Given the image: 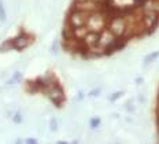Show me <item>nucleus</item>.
<instances>
[{
	"instance_id": "f257e3e1",
	"label": "nucleus",
	"mask_w": 159,
	"mask_h": 144,
	"mask_svg": "<svg viewBox=\"0 0 159 144\" xmlns=\"http://www.w3.org/2000/svg\"><path fill=\"white\" fill-rule=\"evenodd\" d=\"M70 25L73 29H80L84 26V23L87 22V12L81 11V10H77V11H73L70 14Z\"/></svg>"
},
{
	"instance_id": "f03ea898",
	"label": "nucleus",
	"mask_w": 159,
	"mask_h": 144,
	"mask_svg": "<svg viewBox=\"0 0 159 144\" xmlns=\"http://www.w3.org/2000/svg\"><path fill=\"white\" fill-rule=\"evenodd\" d=\"M48 96H49V99H51L56 106H61L62 102H63V99H65L63 92H62V89L59 88L56 84L51 86V89H49V92H48Z\"/></svg>"
},
{
	"instance_id": "7ed1b4c3",
	"label": "nucleus",
	"mask_w": 159,
	"mask_h": 144,
	"mask_svg": "<svg viewBox=\"0 0 159 144\" xmlns=\"http://www.w3.org/2000/svg\"><path fill=\"white\" fill-rule=\"evenodd\" d=\"M11 43H12V48L21 51V49H24L28 47L29 40H28V37H25V36H18V37H15Z\"/></svg>"
},
{
	"instance_id": "20e7f679",
	"label": "nucleus",
	"mask_w": 159,
	"mask_h": 144,
	"mask_svg": "<svg viewBox=\"0 0 159 144\" xmlns=\"http://www.w3.org/2000/svg\"><path fill=\"white\" fill-rule=\"evenodd\" d=\"M158 56H159V51H155V52L150 53V55H147V56H145V59H144V65H148V63H151L155 58H158Z\"/></svg>"
},
{
	"instance_id": "39448f33",
	"label": "nucleus",
	"mask_w": 159,
	"mask_h": 144,
	"mask_svg": "<svg viewBox=\"0 0 159 144\" xmlns=\"http://www.w3.org/2000/svg\"><path fill=\"white\" fill-rule=\"evenodd\" d=\"M11 48H12V43L11 41H6V43H3V44L0 45V52H7Z\"/></svg>"
},
{
	"instance_id": "423d86ee",
	"label": "nucleus",
	"mask_w": 159,
	"mask_h": 144,
	"mask_svg": "<svg viewBox=\"0 0 159 144\" xmlns=\"http://www.w3.org/2000/svg\"><path fill=\"white\" fill-rule=\"evenodd\" d=\"M122 95H124V91H119L117 93H112V95L108 96V100H110V102H114V100H117V99L121 98Z\"/></svg>"
},
{
	"instance_id": "0eeeda50",
	"label": "nucleus",
	"mask_w": 159,
	"mask_h": 144,
	"mask_svg": "<svg viewBox=\"0 0 159 144\" xmlns=\"http://www.w3.org/2000/svg\"><path fill=\"white\" fill-rule=\"evenodd\" d=\"M0 21H6V11H4V7H3L2 0H0Z\"/></svg>"
},
{
	"instance_id": "6e6552de",
	"label": "nucleus",
	"mask_w": 159,
	"mask_h": 144,
	"mask_svg": "<svg viewBox=\"0 0 159 144\" xmlns=\"http://www.w3.org/2000/svg\"><path fill=\"white\" fill-rule=\"evenodd\" d=\"M99 123H100V118H92L91 119V126H92V128L99 126Z\"/></svg>"
},
{
	"instance_id": "1a4fd4ad",
	"label": "nucleus",
	"mask_w": 159,
	"mask_h": 144,
	"mask_svg": "<svg viewBox=\"0 0 159 144\" xmlns=\"http://www.w3.org/2000/svg\"><path fill=\"white\" fill-rule=\"evenodd\" d=\"M58 129V125H56V119L52 118L51 119V130H56Z\"/></svg>"
},
{
	"instance_id": "9d476101",
	"label": "nucleus",
	"mask_w": 159,
	"mask_h": 144,
	"mask_svg": "<svg viewBox=\"0 0 159 144\" xmlns=\"http://www.w3.org/2000/svg\"><path fill=\"white\" fill-rule=\"evenodd\" d=\"M14 121L15 122H21L22 121V118H21V115H19V114H16V115L14 117Z\"/></svg>"
},
{
	"instance_id": "9b49d317",
	"label": "nucleus",
	"mask_w": 159,
	"mask_h": 144,
	"mask_svg": "<svg viewBox=\"0 0 159 144\" xmlns=\"http://www.w3.org/2000/svg\"><path fill=\"white\" fill-rule=\"evenodd\" d=\"M89 95H91V96H98L99 95V89H95V91H92Z\"/></svg>"
},
{
	"instance_id": "f8f14e48",
	"label": "nucleus",
	"mask_w": 159,
	"mask_h": 144,
	"mask_svg": "<svg viewBox=\"0 0 159 144\" xmlns=\"http://www.w3.org/2000/svg\"><path fill=\"white\" fill-rule=\"evenodd\" d=\"M134 2H136V4H137V6H143L145 0H134Z\"/></svg>"
},
{
	"instance_id": "ddd939ff",
	"label": "nucleus",
	"mask_w": 159,
	"mask_h": 144,
	"mask_svg": "<svg viewBox=\"0 0 159 144\" xmlns=\"http://www.w3.org/2000/svg\"><path fill=\"white\" fill-rule=\"evenodd\" d=\"M141 82H143V78H137V80H136V84H141Z\"/></svg>"
},
{
	"instance_id": "4468645a",
	"label": "nucleus",
	"mask_w": 159,
	"mask_h": 144,
	"mask_svg": "<svg viewBox=\"0 0 159 144\" xmlns=\"http://www.w3.org/2000/svg\"><path fill=\"white\" fill-rule=\"evenodd\" d=\"M26 142H28V143H36V140L34 139H28Z\"/></svg>"
}]
</instances>
